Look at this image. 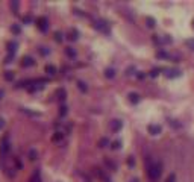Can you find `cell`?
I'll return each mask as SVG.
<instances>
[{
	"label": "cell",
	"mask_w": 194,
	"mask_h": 182,
	"mask_svg": "<svg viewBox=\"0 0 194 182\" xmlns=\"http://www.w3.org/2000/svg\"><path fill=\"white\" fill-rule=\"evenodd\" d=\"M46 73L53 76V74L56 73V67H55V65H46Z\"/></svg>",
	"instance_id": "cell-14"
},
{
	"label": "cell",
	"mask_w": 194,
	"mask_h": 182,
	"mask_svg": "<svg viewBox=\"0 0 194 182\" xmlns=\"http://www.w3.org/2000/svg\"><path fill=\"white\" fill-rule=\"evenodd\" d=\"M156 56H158V58H164V59H165V58H168V53H167V52H164V50H159V52H156Z\"/></svg>",
	"instance_id": "cell-25"
},
{
	"label": "cell",
	"mask_w": 194,
	"mask_h": 182,
	"mask_svg": "<svg viewBox=\"0 0 194 182\" xmlns=\"http://www.w3.org/2000/svg\"><path fill=\"white\" fill-rule=\"evenodd\" d=\"M165 182H176V175H175V173L168 175V178L165 179Z\"/></svg>",
	"instance_id": "cell-27"
},
{
	"label": "cell",
	"mask_w": 194,
	"mask_h": 182,
	"mask_svg": "<svg viewBox=\"0 0 194 182\" xmlns=\"http://www.w3.org/2000/svg\"><path fill=\"white\" fill-rule=\"evenodd\" d=\"M127 164H129V165H134V158H132V156L127 159Z\"/></svg>",
	"instance_id": "cell-34"
},
{
	"label": "cell",
	"mask_w": 194,
	"mask_h": 182,
	"mask_svg": "<svg viewBox=\"0 0 194 182\" xmlns=\"http://www.w3.org/2000/svg\"><path fill=\"white\" fill-rule=\"evenodd\" d=\"M39 52H41V55H49L50 50H49L47 47H41V50H39Z\"/></svg>",
	"instance_id": "cell-32"
},
{
	"label": "cell",
	"mask_w": 194,
	"mask_h": 182,
	"mask_svg": "<svg viewBox=\"0 0 194 182\" xmlns=\"http://www.w3.org/2000/svg\"><path fill=\"white\" fill-rule=\"evenodd\" d=\"M3 96H5V91H3V90H0V100L3 99Z\"/></svg>",
	"instance_id": "cell-37"
},
{
	"label": "cell",
	"mask_w": 194,
	"mask_h": 182,
	"mask_svg": "<svg viewBox=\"0 0 194 182\" xmlns=\"http://www.w3.org/2000/svg\"><path fill=\"white\" fill-rule=\"evenodd\" d=\"M34 64H35L34 58H31V56H23V59H21V65H23V67H32Z\"/></svg>",
	"instance_id": "cell-7"
},
{
	"label": "cell",
	"mask_w": 194,
	"mask_h": 182,
	"mask_svg": "<svg viewBox=\"0 0 194 182\" xmlns=\"http://www.w3.org/2000/svg\"><path fill=\"white\" fill-rule=\"evenodd\" d=\"M159 72H161V68H153V70H152V72L149 73V74H150L152 77H156V76L159 74Z\"/></svg>",
	"instance_id": "cell-28"
},
{
	"label": "cell",
	"mask_w": 194,
	"mask_h": 182,
	"mask_svg": "<svg viewBox=\"0 0 194 182\" xmlns=\"http://www.w3.org/2000/svg\"><path fill=\"white\" fill-rule=\"evenodd\" d=\"M55 41H58V43L62 41V34L61 32H55Z\"/></svg>",
	"instance_id": "cell-29"
},
{
	"label": "cell",
	"mask_w": 194,
	"mask_h": 182,
	"mask_svg": "<svg viewBox=\"0 0 194 182\" xmlns=\"http://www.w3.org/2000/svg\"><path fill=\"white\" fill-rule=\"evenodd\" d=\"M8 152H9V141H8V137H3L0 141V155L5 156Z\"/></svg>",
	"instance_id": "cell-2"
},
{
	"label": "cell",
	"mask_w": 194,
	"mask_h": 182,
	"mask_svg": "<svg viewBox=\"0 0 194 182\" xmlns=\"http://www.w3.org/2000/svg\"><path fill=\"white\" fill-rule=\"evenodd\" d=\"M105 76L108 77V79H112V77L115 76V70H114V68H106V70H105Z\"/></svg>",
	"instance_id": "cell-13"
},
{
	"label": "cell",
	"mask_w": 194,
	"mask_h": 182,
	"mask_svg": "<svg viewBox=\"0 0 194 182\" xmlns=\"http://www.w3.org/2000/svg\"><path fill=\"white\" fill-rule=\"evenodd\" d=\"M61 115H65L67 114V106H61V111H59Z\"/></svg>",
	"instance_id": "cell-33"
},
{
	"label": "cell",
	"mask_w": 194,
	"mask_h": 182,
	"mask_svg": "<svg viewBox=\"0 0 194 182\" xmlns=\"http://www.w3.org/2000/svg\"><path fill=\"white\" fill-rule=\"evenodd\" d=\"M31 182H41V178H39V173H38V172L34 173V176L31 178Z\"/></svg>",
	"instance_id": "cell-23"
},
{
	"label": "cell",
	"mask_w": 194,
	"mask_h": 182,
	"mask_svg": "<svg viewBox=\"0 0 194 182\" xmlns=\"http://www.w3.org/2000/svg\"><path fill=\"white\" fill-rule=\"evenodd\" d=\"M94 27L99 29V31H102V32H105V34H109V26L106 24V21H103V20H96L94 21Z\"/></svg>",
	"instance_id": "cell-3"
},
{
	"label": "cell",
	"mask_w": 194,
	"mask_h": 182,
	"mask_svg": "<svg viewBox=\"0 0 194 182\" xmlns=\"http://www.w3.org/2000/svg\"><path fill=\"white\" fill-rule=\"evenodd\" d=\"M108 144H109V140H108L106 137H103V138L99 140V147H106Z\"/></svg>",
	"instance_id": "cell-16"
},
{
	"label": "cell",
	"mask_w": 194,
	"mask_h": 182,
	"mask_svg": "<svg viewBox=\"0 0 194 182\" xmlns=\"http://www.w3.org/2000/svg\"><path fill=\"white\" fill-rule=\"evenodd\" d=\"M29 159H31V161H35L36 159V150L35 149H31V150H29Z\"/></svg>",
	"instance_id": "cell-19"
},
{
	"label": "cell",
	"mask_w": 194,
	"mask_h": 182,
	"mask_svg": "<svg viewBox=\"0 0 194 182\" xmlns=\"http://www.w3.org/2000/svg\"><path fill=\"white\" fill-rule=\"evenodd\" d=\"M77 87H79V90L82 91V93H87V91H88L87 85H85V84H84L82 81H79V82H77Z\"/></svg>",
	"instance_id": "cell-17"
},
{
	"label": "cell",
	"mask_w": 194,
	"mask_h": 182,
	"mask_svg": "<svg viewBox=\"0 0 194 182\" xmlns=\"http://www.w3.org/2000/svg\"><path fill=\"white\" fill-rule=\"evenodd\" d=\"M130 182H140V181H138V179H132Z\"/></svg>",
	"instance_id": "cell-38"
},
{
	"label": "cell",
	"mask_w": 194,
	"mask_h": 182,
	"mask_svg": "<svg viewBox=\"0 0 194 182\" xmlns=\"http://www.w3.org/2000/svg\"><path fill=\"white\" fill-rule=\"evenodd\" d=\"M122 147V141L120 140H115L112 144H111V149H114V150H117V149H120Z\"/></svg>",
	"instance_id": "cell-20"
},
{
	"label": "cell",
	"mask_w": 194,
	"mask_h": 182,
	"mask_svg": "<svg viewBox=\"0 0 194 182\" xmlns=\"http://www.w3.org/2000/svg\"><path fill=\"white\" fill-rule=\"evenodd\" d=\"M23 21H24V23H29V21H31V17H24L23 18Z\"/></svg>",
	"instance_id": "cell-36"
},
{
	"label": "cell",
	"mask_w": 194,
	"mask_h": 182,
	"mask_svg": "<svg viewBox=\"0 0 194 182\" xmlns=\"http://www.w3.org/2000/svg\"><path fill=\"white\" fill-rule=\"evenodd\" d=\"M147 130H149L150 135H159L161 130H162V127L159 126V125H149V126H147Z\"/></svg>",
	"instance_id": "cell-5"
},
{
	"label": "cell",
	"mask_w": 194,
	"mask_h": 182,
	"mask_svg": "<svg viewBox=\"0 0 194 182\" xmlns=\"http://www.w3.org/2000/svg\"><path fill=\"white\" fill-rule=\"evenodd\" d=\"M36 26H38V29H39L41 32H46V31L49 29V21H47V18L39 17L36 20Z\"/></svg>",
	"instance_id": "cell-4"
},
{
	"label": "cell",
	"mask_w": 194,
	"mask_h": 182,
	"mask_svg": "<svg viewBox=\"0 0 194 182\" xmlns=\"http://www.w3.org/2000/svg\"><path fill=\"white\" fill-rule=\"evenodd\" d=\"M79 38V32L76 31V29H70L68 31V39H71V41H76Z\"/></svg>",
	"instance_id": "cell-12"
},
{
	"label": "cell",
	"mask_w": 194,
	"mask_h": 182,
	"mask_svg": "<svg viewBox=\"0 0 194 182\" xmlns=\"http://www.w3.org/2000/svg\"><path fill=\"white\" fill-rule=\"evenodd\" d=\"M6 47H8V50H9V56L12 58L14 53H15V50H17V43H15V41H9Z\"/></svg>",
	"instance_id": "cell-10"
},
{
	"label": "cell",
	"mask_w": 194,
	"mask_h": 182,
	"mask_svg": "<svg viewBox=\"0 0 194 182\" xmlns=\"http://www.w3.org/2000/svg\"><path fill=\"white\" fill-rule=\"evenodd\" d=\"M11 32L17 35V34H20V32H21V29H20V26H18V24H14V26H11Z\"/></svg>",
	"instance_id": "cell-22"
},
{
	"label": "cell",
	"mask_w": 194,
	"mask_h": 182,
	"mask_svg": "<svg viewBox=\"0 0 194 182\" xmlns=\"http://www.w3.org/2000/svg\"><path fill=\"white\" fill-rule=\"evenodd\" d=\"M122 127H123V122H122V120H112V122H111V129H112V132H118Z\"/></svg>",
	"instance_id": "cell-6"
},
{
	"label": "cell",
	"mask_w": 194,
	"mask_h": 182,
	"mask_svg": "<svg viewBox=\"0 0 194 182\" xmlns=\"http://www.w3.org/2000/svg\"><path fill=\"white\" fill-rule=\"evenodd\" d=\"M65 53H67V56H70V58H74V56H76V50H74L73 47H67V49H65Z\"/></svg>",
	"instance_id": "cell-15"
},
{
	"label": "cell",
	"mask_w": 194,
	"mask_h": 182,
	"mask_svg": "<svg viewBox=\"0 0 194 182\" xmlns=\"http://www.w3.org/2000/svg\"><path fill=\"white\" fill-rule=\"evenodd\" d=\"M127 99H129V102L130 103H138L140 100H141V97H140V94H137V93H129V96H127Z\"/></svg>",
	"instance_id": "cell-9"
},
{
	"label": "cell",
	"mask_w": 194,
	"mask_h": 182,
	"mask_svg": "<svg viewBox=\"0 0 194 182\" xmlns=\"http://www.w3.org/2000/svg\"><path fill=\"white\" fill-rule=\"evenodd\" d=\"M161 173H162V164L159 163V161H155V163H152L149 165V168H147V176H149V179L152 182H156L161 178Z\"/></svg>",
	"instance_id": "cell-1"
},
{
	"label": "cell",
	"mask_w": 194,
	"mask_h": 182,
	"mask_svg": "<svg viewBox=\"0 0 194 182\" xmlns=\"http://www.w3.org/2000/svg\"><path fill=\"white\" fill-rule=\"evenodd\" d=\"M193 29H194V20H193Z\"/></svg>",
	"instance_id": "cell-39"
},
{
	"label": "cell",
	"mask_w": 194,
	"mask_h": 182,
	"mask_svg": "<svg viewBox=\"0 0 194 182\" xmlns=\"http://www.w3.org/2000/svg\"><path fill=\"white\" fill-rule=\"evenodd\" d=\"M3 77H5L6 81H12V79H14V72H5Z\"/></svg>",
	"instance_id": "cell-18"
},
{
	"label": "cell",
	"mask_w": 194,
	"mask_h": 182,
	"mask_svg": "<svg viewBox=\"0 0 194 182\" xmlns=\"http://www.w3.org/2000/svg\"><path fill=\"white\" fill-rule=\"evenodd\" d=\"M20 111H21V112H26V114H29V115H36V117L39 115V112H34V111H27L26 108H20Z\"/></svg>",
	"instance_id": "cell-24"
},
{
	"label": "cell",
	"mask_w": 194,
	"mask_h": 182,
	"mask_svg": "<svg viewBox=\"0 0 194 182\" xmlns=\"http://www.w3.org/2000/svg\"><path fill=\"white\" fill-rule=\"evenodd\" d=\"M62 137H64V134H62V132H56V134L52 137V141H59Z\"/></svg>",
	"instance_id": "cell-21"
},
{
	"label": "cell",
	"mask_w": 194,
	"mask_h": 182,
	"mask_svg": "<svg viewBox=\"0 0 194 182\" xmlns=\"http://www.w3.org/2000/svg\"><path fill=\"white\" fill-rule=\"evenodd\" d=\"M165 76L170 77V79H171V77H177V76H180V70H171V68H170V70H165Z\"/></svg>",
	"instance_id": "cell-11"
},
{
	"label": "cell",
	"mask_w": 194,
	"mask_h": 182,
	"mask_svg": "<svg viewBox=\"0 0 194 182\" xmlns=\"http://www.w3.org/2000/svg\"><path fill=\"white\" fill-rule=\"evenodd\" d=\"M55 96H56V99H58V100L64 102V100H65V97H67V93H65L64 88H58V90L55 91Z\"/></svg>",
	"instance_id": "cell-8"
},
{
	"label": "cell",
	"mask_w": 194,
	"mask_h": 182,
	"mask_svg": "<svg viewBox=\"0 0 194 182\" xmlns=\"http://www.w3.org/2000/svg\"><path fill=\"white\" fill-rule=\"evenodd\" d=\"M11 8H12V11H14V12H17V9H18V2H17V0H14V2L11 3Z\"/></svg>",
	"instance_id": "cell-31"
},
{
	"label": "cell",
	"mask_w": 194,
	"mask_h": 182,
	"mask_svg": "<svg viewBox=\"0 0 194 182\" xmlns=\"http://www.w3.org/2000/svg\"><path fill=\"white\" fill-rule=\"evenodd\" d=\"M155 23H156L155 18H152V17L147 18V26H149V27H155Z\"/></svg>",
	"instance_id": "cell-26"
},
{
	"label": "cell",
	"mask_w": 194,
	"mask_h": 182,
	"mask_svg": "<svg viewBox=\"0 0 194 182\" xmlns=\"http://www.w3.org/2000/svg\"><path fill=\"white\" fill-rule=\"evenodd\" d=\"M3 126H5V120H3V118L0 117V129H2Z\"/></svg>",
	"instance_id": "cell-35"
},
{
	"label": "cell",
	"mask_w": 194,
	"mask_h": 182,
	"mask_svg": "<svg viewBox=\"0 0 194 182\" xmlns=\"http://www.w3.org/2000/svg\"><path fill=\"white\" fill-rule=\"evenodd\" d=\"M185 44H187L191 50H194V39H187V41H185Z\"/></svg>",
	"instance_id": "cell-30"
}]
</instances>
